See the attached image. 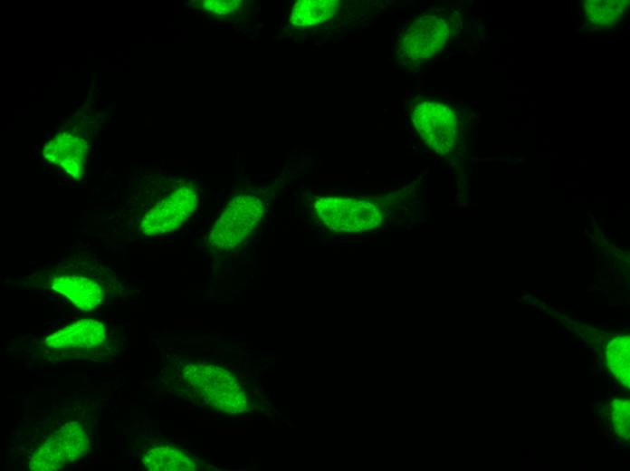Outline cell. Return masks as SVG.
Here are the masks:
<instances>
[{"label": "cell", "instance_id": "6da1fadb", "mask_svg": "<svg viewBox=\"0 0 630 471\" xmlns=\"http://www.w3.org/2000/svg\"><path fill=\"white\" fill-rule=\"evenodd\" d=\"M193 395L218 410L236 414L247 409V396L238 379L215 364L189 363L181 371Z\"/></svg>", "mask_w": 630, "mask_h": 471}, {"label": "cell", "instance_id": "7a4b0ae2", "mask_svg": "<svg viewBox=\"0 0 630 471\" xmlns=\"http://www.w3.org/2000/svg\"><path fill=\"white\" fill-rule=\"evenodd\" d=\"M314 209L329 230L341 234L375 229L384 218L381 209L375 202L355 197H320L315 202Z\"/></svg>", "mask_w": 630, "mask_h": 471}, {"label": "cell", "instance_id": "3957f363", "mask_svg": "<svg viewBox=\"0 0 630 471\" xmlns=\"http://www.w3.org/2000/svg\"><path fill=\"white\" fill-rule=\"evenodd\" d=\"M451 27V22L442 14H426L412 20L397 42V58L413 63L430 59L446 43Z\"/></svg>", "mask_w": 630, "mask_h": 471}, {"label": "cell", "instance_id": "277c9868", "mask_svg": "<svg viewBox=\"0 0 630 471\" xmlns=\"http://www.w3.org/2000/svg\"><path fill=\"white\" fill-rule=\"evenodd\" d=\"M412 121L423 141L434 151L445 154L459 138V121L447 104L434 100L417 101L411 112Z\"/></svg>", "mask_w": 630, "mask_h": 471}, {"label": "cell", "instance_id": "5b68a950", "mask_svg": "<svg viewBox=\"0 0 630 471\" xmlns=\"http://www.w3.org/2000/svg\"><path fill=\"white\" fill-rule=\"evenodd\" d=\"M262 213V202L257 197L242 195L234 197L212 228L210 245L224 251L234 248L258 225Z\"/></svg>", "mask_w": 630, "mask_h": 471}, {"label": "cell", "instance_id": "8992f818", "mask_svg": "<svg viewBox=\"0 0 630 471\" xmlns=\"http://www.w3.org/2000/svg\"><path fill=\"white\" fill-rule=\"evenodd\" d=\"M88 447L89 439L82 427L76 422L66 423L33 454L28 467L42 471L59 469L83 456Z\"/></svg>", "mask_w": 630, "mask_h": 471}, {"label": "cell", "instance_id": "52a82bcc", "mask_svg": "<svg viewBox=\"0 0 630 471\" xmlns=\"http://www.w3.org/2000/svg\"><path fill=\"white\" fill-rule=\"evenodd\" d=\"M196 202V193L193 188L181 187L176 189L143 216L142 234L158 236L176 230L194 212Z\"/></svg>", "mask_w": 630, "mask_h": 471}, {"label": "cell", "instance_id": "ba28073f", "mask_svg": "<svg viewBox=\"0 0 630 471\" xmlns=\"http://www.w3.org/2000/svg\"><path fill=\"white\" fill-rule=\"evenodd\" d=\"M106 330L102 322L85 319L74 322L49 335L43 344L51 350H88L102 345Z\"/></svg>", "mask_w": 630, "mask_h": 471}, {"label": "cell", "instance_id": "9c48e42d", "mask_svg": "<svg viewBox=\"0 0 630 471\" xmlns=\"http://www.w3.org/2000/svg\"><path fill=\"white\" fill-rule=\"evenodd\" d=\"M49 287L55 293L67 297L76 307L91 311L104 301V290L96 281L88 276L63 274L52 277Z\"/></svg>", "mask_w": 630, "mask_h": 471}, {"label": "cell", "instance_id": "30bf717a", "mask_svg": "<svg viewBox=\"0 0 630 471\" xmlns=\"http://www.w3.org/2000/svg\"><path fill=\"white\" fill-rule=\"evenodd\" d=\"M88 152L84 139L78 136L63 134L46 144L43 153L48 160L61 166L73 178H80Z\"/></svg>", "mask_w": 630, "mask_h": 471}, {"label": "cell", "instance_id": "8fae6325", "mask_svg": "<svg viewBox=\"0 0 630 471\" xmlns=\"http://www.w3.org/2000/svg\"><path fill=\"white\" fill-rule=\"evenodd\" d=\"M142 463L152 471H191L198 468L191 457L171 446L152 447L144 455Z\"/></svg>", "mask_w": 630, "mask_h": 471}, {"label": "cell", "instance_id": "7c38bea8", "mask_svg": "<svg viewBox=\"0 0 630 471\" xmlns=\"http://www.w3.org/2000/svg\"><path fill=\"white\" fill-rule=\"evenodd\" d=\"M629 7L627 0H587L583 2L587 23L597 29H606L618 24Z\"/></svg>", "mask_w": 630, "mask_h": 471}, {"label": "cell", "instance_id": "4fadbf2b", "mask_svg": "<svg viewBox=\"0 0 630 471\" xmlns=\"http://www.w3.org/2000/svg\"><path fill=\"white\" fill-rule=\"evenodd\" d=\"M339 5L334 0H301L294 5L290 22L297 27L316 25L334 16Z\"/></svg>", "mask_w": 630, "mask_h": 471}, {"label": "cell", "instance_id": "5bb4252c", "mask_svg": "<svg viewBox=\"0 0 630 471\" xmlns=\"http://www.w3.org/2000/svg\"><path fill=\"white\" fill-rule=\"evenodd\" d=\"M606 358L611 371L629 388V337L614 339L607 346Z\"/></svg>", "mask_w": 630, "mask_h": 471}, {"label": "cell", "instance_id": "9a60e30c", "mask_svg": "<svg viewBox=\"0 0 630 471\" xmlns=\"http://www.w3.org/2000/svg\"><path fill=\"white\" fill-rule=\"evenodd\" d=\"M612 418L620 437H629V401L616 399L612 403Z\"/></svg>", "mask_w": 630, "mask_h": 471}, {"label": "cell", "instance_id": "2e32d148", "mask_svg": "<svg viewBox=\"0 0 630 471\" xmlns=\"http://www.w3.org/2000/svg\"><path fill=\"white\" fill-rule=\"evenodd\" d=\"M241 1L237 0H210L204 1L202 5L206 10L218 14H228L234 13L240 5Z\"/></svg>", "mask_w": 630, "mask_h": 471}]
</instances>
